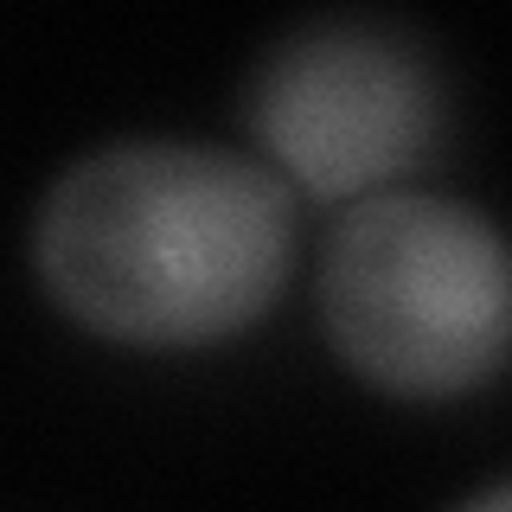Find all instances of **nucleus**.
Instances as JSON below:
<instances>
[{"label": "nucleus", "instance_id": "f257e3e1", "mask_svg": "<svg viewBox=\"0 0 512 512\" xmlns=\"http://www.w3.org/2000/svg\"><path fill=\"white\" fill-rule=\"evenodd\" d=\"M32 269L96 340L212 346L276 308L295 269V192L218 141H103L45 186Z\"/></svg>", "mask_w": 512, "mask_h": 512}, {"label": "nucleus", "instance_id": "f03ea898", "mask_svg": "<svg viewBox=\"0 0 512 512\" xmlns=\"http://www.w3.org/2000/svg\"><path fill=\"white\" fill-rule=\"evenodd\" d=\"M314 308L333 359L378 391H480L512 365V237L480 205L372 192L320 244Z\"/></svg>", "mask_w": 512, "mask_h": 512}, {"label": "nucleus", "instance_id": "7ed1b4c3", "mask_svg": "<svg viewBox=\"0 0 512 512\" xmlns=\"http://www.w3.org/2000/svg\"><path fill=\"white\" fill-rule=\"evenodd\" d=\"M244 122L263 167L308 199H372L448 141V77L410 20L314 13L256 52Z\"/></svg>", "mask_w": 512, "mask_h": 512}, {"label": "nucleus", "instance_id": "20e7f679", "mask_svg": "<svg viewBox=\"0 0 512 512\" xmlns=\"http://www.w3.org/2000/svg\"><path fill=\"white\" fill-rule=\"evenodd\" d=\"M455 512H512V480H493V487H480L474 500H461Z\"/></svg>", "mask_w": 512, "mask_h": 512}]
</instances>
